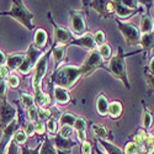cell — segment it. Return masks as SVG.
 <instances>
[{
	"label": "cell",
	"instance_id": "6da1fadb",
	"mask_svg": "<svg viewBox=\"0 0 154 154\" xmlns=\"http://www.w3.org/2000/svg\"><path fill=\"white\" fill-rule=\"evenodd\" d=\"M84 78V73L82 67L75 66H62L59 69L53 72L51 76V82L56 86H60L66 90H72L75 85L79 83V80Z\"/></svg>",
	"mask_w": 154,
	"mask_h": 154
},
{
	"label": "cell",
	"instance_id": "7a4b0ae2",
	"mask_svg": "<svg viewBox=\"0 0 154 154\" xmlns=\"http://www.w3.org/2000/svg\"><path fill=\"white\" fill-rule=\"evenodd\" d=\"M138 52H140V51H137V52H133L130 54H125L123 48L121 46H119L117 47V54L111 57V59L109 60V67L106 68V70L110 72V74H112L115 78L120 79L123 83V85L126 86V89H128V90L131 89V85H130V82H128V75H127L126 57L136 54Z\"/></svg>",
	"mask_w": 154,
	"mask_h": 154
},
{
	"label": "cell",
	"instance_id": "3957f363",
	"mask_svg": "<svg viewBox=\"0 0 154 154\" xmlns=\"http://www.w3.org/2000/svg\"><path fill=\"white\" fill-rule=\"evenodd\" d=\"M11 3L12 4H11L10 11L4 12V16L12 17L14 20L19 21L21 25H23L29 31H32L35 27L33 22H32L33 17H35L33 12H31L21 0H14V2H11Z\"/></svg>",
	"mask_w": 154,
	"mask_h": 154
},
{
	"label": "cell",
	"instance_id": "277c9868",
	"mask_svg": "<svg viewBox=\"0 0 154 154\" xmlns=\"http://www.w3.org/2000/svg\"><path fill=\"white\" fill-rule=\"evenodd\" d=\"M89 2H83L82 10H70L69 11V21H70V31L73 36L82 37L88 32L86 17L89 14Z\"/></svg>",
	"mask_w": 154,
	"mask_h": 154
},
{
	"label": "cell",
	"instance_id": "5b68a950",
	"mask_svg": "<svg viewBox=\"0 0 154 154\" xmlns=\"http://www.w3.org/2000/svg\"><path fill=\"white\" fill-rule=\"evenodd\" d=\"M52 54V47L49 48V51H47L46 53H43V56L38 59V62L35 64L33 67V78H32V88L35 90V95L42 93V80L45 78V75L47 73L48 69V62H49V57Z\"/></svg>",
	"mask_w": 154,
	"mask_h": 154
},
{
	"label": "cell",
	"instance_id": "8992f818",
	"mask_svg": "<svg viewBox=\"0 0 154 154\" xmlns=\"http://www.w3.org/2000/svg\"><path fill=\"white\" fill-rule=\"evenodd\" d=\"M117 23V27L120 32L123 35L125 41L127 42L128 46H139V40H140V32L139 29L134 23L130 22H123L119 19H115Z\"/></svg>",
	"mask_w": 154,
	"mask_h": 154
},
{
	"label": "cell",
	"instance_id": "52a82bcc",
	"mask_svg": "<svg viewBox=\"0 0 154 154\" xmlns=\"http://www.w3.org/2000/svg\"><path fill=\"white\" fill-rule=\"evenodd\" d=\"M48 19L52 23V26L54 27V45L58 46H69V43L74 40V36L72 33V31L67 27L59 26V25L54 21V19L52 17V12H48Z\"/></svg>",
	"mask_w": 154,
	"mask_h": 154
},
{
	"label": "cell",
	"instance_id": "ba28073f",
	"mask_svg": "<svg viewBox=\"0 0 154 154\" xmlns=\"http://www.w3.org/2000/svg\"><path fill=\"white\" fill-rule=\"evenodd\" d=\"M80 67H82L83 73H84V78L88 75H90L94 70H96L99 68L106 69V67L104 66V60H102V58L100 57L97 51H91V52H89L86 59L84 60V63Z\"/></svg>",
	"mask_w": 154,
	"mask_h": 154
},
{
	"label": "cell",
	"instance_id": "9c48e42d",
	"mask_svg": "<svg viewBox=\"0 0 154 154\" xmlns=\"http://www.w3.org/2000/svg\"><path fill=\"white\" fill-rule=\"evenodd\" d=\"M17 110L12 106L8 99L0 100V127L4 128L16 119Z\"/></svg>",
	"mask_w": 154,
	"mask_h": 154
},
{
	"label": "cell",
	"instance_id": "30bf717a",
	"mask_svg": "<svg viewBox=\"0 0 154 154\" xmlns=\"http://www.w3.org/2000/svg\"><path fill=\"white\" fill-rule=\"evenodd\" d=\"M113 9H115V19H119L121 21L123 20H128L133 16H136L137 14H143L144 12V6L142 5V8L138 9V10H131L128 9L127 6H125L122 4L121 0H113Z\"/></svg>",
	"mask_w": 154,
	"mask_h": 154
},
{
	"label": "cell",
	"instance_id": "8fae6325",
	"mask_svg": "<svg viewBox=\"0 0 154 154\" xmlns=\"http://www.w3.org/2000/svg\"><path fill=\"white\" fill-rule=\"evenodd\" d=\"M89 8L94 9L99 12L100 17L109 19L115 16V9L113 2H101V0H95V2H89Z\"/></svg>",
	"mask_w": 154,
	"mask_h": 154
},
{
	"label": "cell",
	"instance_id": "7c38bea8",
	"mask_svg": "<svg viewBox=\"0 0 154 154\" xmlns=\"http://www.w3.org/2000/svg\"><path fill=\"white\" fill-rule=\"evenodd\" d=\"M49 88H51L49 94L52 95V97L54 99V101L58 105L66 106V105L70 104L72 96H70V93L68 90H66V89H63L60 86H56L52 83H49Z\"/></svg>",
	"mask_w": 154,
	"mask_h": 154
},
{
	"label": "cell",
	"instance_id": "4fadbf2b",
	"mask_svg": "<svg viewBox=\"0 0 154 154\" xmlns=\"http://www.w3.org/2000/svg\"><path fill=\"white\" fill-rule=\"evenodd\" d=\"M49 140L57 150H70L72 148H74L78 144L76 140H73L72 138H63L58 133L53 136L52 138H49Z\"/></svg>",
	"mask_w": 154,
	"mask_h": 154
},
{
	"label": "cell",
	"instance_id": "5bb4252c",
	"mask_svg": "<svg viewBox=\"0 0 154 154\" xmlns=\"http://www.w3.org/2000/svg\"><path fill=\"white\" fill-rule=\"evenodd\" d=\"M69 46H78V47H83L88 51H96V45L94 42V38H93V35L90 32H86L85 35H83L82 37H78V38H74V40L69 43ZM68 46V47H69Z\"/></svg>",
	"mask_w": 154,
	"mask_h": 154
},
{
	"label": "cell",
	"instance_id": "9a60e30c",
	"mask_svg": "<svg viewBox=\"0 0 154 154\" xmlns=\"http://www.w3.org/2000/svg\"><path fill=\"white\" fill-rule=\"evenodd\" d=\"M52 54H53V59H54V69L53 72H56L57 69L60 68L62 63L66 60L67 58V46H58V45H52Z\"/></svg>",
	"mask_w": 154,
	"mask_h": 154
},
{
	"label": "cell",
	"instance_id": "2e32d148",
	"mask_svg": "<svg viewBox=\"0 0 154 154\" xmlns=\"http://www.w3.org/2000/svg\"><path fill=\"white\" fill-rule=\"evenodd\" d=\"M91 131L94 132V134L97 137V139H104L106 142L109 140H113V134L109 128L102 125V123H91L90 125Z\"/></svg>",
	"mask_w": 154,
	"mask_h": 154
},
{
	"label": "cell",
	"instance_id": "e0dca14e",
	"mask_svg": "<svg viewBox=\"0 0 154 154\" xmlns=\"http://www.w3.org/2000/svg\"><path fill=\"white\" fill-rule=\"evenodd\" d=\"M32 45L40 51H43L46 49L47 45H48V33L46 30L43 29H37L36 32H35V36H33V42Z\"/></svg>",
	"mask_w": 154,
	"mask_h": 154
},
{
	"label": "cell",
	"instance_id": "ac0fdd59",
	"mask_svg": "<svg viewBox=\"0 0 154 154\" xmlns=\"http://www.w3.org/2000/svg\"><path fill=\"white\" fill-rule=\"evenodd\" d=\"M154 42V32H148V33H143L140 35V40H139V46H142V51L144 57L147 53H149L153 49V43Z\"/></svg>",
	"mask_w": 154,
	"mask_h": 154
},
{
	"label": "cell",
	"instance_id": "d6986e66",
	"mask_svg": "<svg viewBox=\"0 0 154 154\" xmlns=\"http://www.w3.org/2000/svg\"><path fill=\"white\" fill-rule=\"evenodd\" d=\"M109 105H110L109 97H107L104 93L99 94V96H97V99H96V111H97V113H99V116H101V117L107 116Z\"/></svg>",
	"mask_w": 154,
	"mask_h": 154
},
{
	"label": "cell",
	"instance_id": "ffe728a7",
	"mask_svg": "<svg viewBox=\"0 0 154 154\" xmlns=\"http://www.w3.org/2000/svg\"><path fill=\"white\" fill-rule=\"evenodd\" d=\"M23 59H25V53H11L6 56L5 64L9 70H17Z\"/></svg>",
	"mask_w": 154,
	"mask_h": 154
},
{
	"label": "cell",
	"instance_id": "44dd1931",
	"mask_svg": "<svg viewBox=\"0 0 154 154\" xmlns=\"http://www.w3.org/2000/svg\"><path fill=\"white\" fill-rule=\"evenodd\" d=\"M107 115L112 120H119L123 115V104L121 101H112L109 105Z\"/></svg>",
	"mask_w": 154,
	"mask_h": 154
},
{
	"label": "cell",
	"instance_id": "7402d4cb",
	"mask_svg": "<svg viewBox=\"0 0 154 154\" xmlns=\"http://www.w3.org/2000/svg\"><path fill=\"white\" fill-rule=\"evenodd\" d=\"M154 30V22H153V17L150 16V12L144 11L142 14V19H140V30L139 32L143 33H148V32H153Z\"/></svg>",
	"mask_w": 154,
	"mask_h": 154
},
{
	"label": "cell",
	"instance_id": "603a6c76",
	"mask_svg": "<svg viewBox=\"0 0 154 154\" xmlns=\"http://www.w3.org/2000/svg\"><path fill=\"white\" fill-rule=\"evenodd\" d=\"M42 56H43V52H42V51L37 49L32 43L29 46L27 51L25 52V57H26V59L31 63V66H32V67H35V64L38 62V59H40Z\"/></svg>",
	"mask_w": 154,
	"mask_h": 154
},
{
	"label": "cell",
	"instance_id": "cb8c5ba5",
	"mask_svg": "<svg viewBox=\"0 0 154 154\" xmlns=\"http://www.w3.org/2000/svg\"><path fill=\"white\" fill-rule=\"evenodd\" d=\"M19 93H20V100H17V101H19V104L22 109L27 110V109H30L31 106L35 105L33 96L31 94H29L26 91H22V90H19Z\"/></svg>",
	"mask_w": 154,
	"mask_h": 154
},
{
	"label": "cell",
	"instance_id": "d4e9b609",
	"mask_svg": "<svg viewBox=\"0 0 154 154\" xmlns=\"http://www.w3.org/2000/svg\"><path fill=\"white\" fill-rule=\"evenodd\" d=\"M96 142L104 147V149L106 150V154H125L123 150L120 147L115 146L111 142H106V140H104V139H97V138H96Z\"/></svg>",
	"mask_w": 154,
	"mask_h": 154
},
{
	"label": "cell",
	"instance_id": "484cf974",
	"mask_svg": "<svg viewBox=\"0 0 154 154\" xmlns=\"http://www.w3.org/2000/svg\"><path fill=\"white\" fill-rule=\"evenodd\" d=\"M142 105H143V130L149 131L150 127L153 126V112L147 107L144 101H142Z\"/></svg>",
	"mask_w": 154,
	"mask_h": 154
},
{
	"label": "cell",
	"instance_id": "4316f807",
	"mask_svg": "<svg viewBox=\"0 0 154 154\" xmlns=\"http://www.w3.org/2000/svg\"><path fill=\"white\" fill-rule=\"evenodd\" d=\"M43 138H45V140H42V144L40 148V154H57V150L53 147V144L51 143L48 136L46 134Z\"/></svg>",
	"mask_w": 154,
	"mask_h": 154
},
{
	"label": "cell",
	"instance_id": "83f0119b",
	"mask_svg": "<svg viewBox=\"0 0 154 154\" xmlns=\"http://www.w3.org/2000/svg\"><path fill=\"white\" fill-rule=\"evenodd\" d=\"M76 117H78V116H76V115H74V113L64 112V113L60 115L58 120H59L60 126H70V127H73V125H74Z\"/></svg>",
	"mask_w": 154,
	"mask_h": 154
},
{
	"label": "cell",
	"instance_id": "f1b7e54d",
	"mask_svg": "<svg viewBox=\"0 0 154 154\" xmlns=\"http://www.w3.org/2000/svg\"><path fill=\"white\" fill-rule=\"evenodd\" d=\"M97 52H99L100 57L102 58V60H110L111 57H112V49H111V46L107 42L101 45L97 48Z\"/></svg>",
	"mask_w": 154,
	"mask_h": 154
},
{
	"label": "cell",
	"instance_id": "f546056e",
	"mask_svg": "<svg viewBox=\"0 0 154 154\" xmlns=\"http://www.w3.org/2000/svg\"><path fill=\"white\" fill-rule=\"evenodd\" d=\"M86 127H88V120L83 116H78L73 125V130L75 132H86Z\"/></svg>",
	"mask_w": 154,
	"mask_h": 154
},
{
	"label": "cell",
	"instance_id": "4dcf8cb0",
	"mask_svg": "<svg viewBox=\"0 0 154 154\" xmlns=\"http://www.w3.org/2000/svg\"><path fill=\"white\" fill-rule=\"evenodd\" d=\"M14 142L20 147H22V146H25V144H27V136H26V133H25L22 130H19V131H16L15 133H14V136H12V138H11Z\"/></svg>",
	"mask_w": 154,
	"mask_h": 154
},
{
	"label": "cell",
	"instance_id": "1f68e13d",
	"mask_svg": "<svg viewBox=\"0 0 154 154\" xmlns=\"http://www.w3.org/2000/svg\"><path fill=\"white\" fill-rule=\"evenodd\" d=\"M58 130H59V127H58V121L54 120V119H49L47 122H46V131L49 136H56L58 133Z\"/></svg>",
	"mask_w": 154,
	"mask_h": 154
},
{
	"label": "cell",
	"instance_id": "d6a6232c",
	"mask_svg": "<svg viewBox=\"0 0 154 154\" xmlns=\"http://www.w3.org/2000/svg\"><path fill=\"white\" fill-rule=\"evenodd\" d=\"M6 84H8V86H10L11 89H16V90H17V89L20 88V84H21L19 75L15 74V73H10V74L8 75V78H6Z\"/></svg>",
	"mask_w": 154,
	"mask_h": 154
},
{
	"label": "cell",
	"instance_id": "836d02e7",
	"mask_svg": "<svg viewBox=\"0 0 154 154\" xmlns=\"http://www.w3.org/2000/svg\"><path fill=\"white\" fill-rule=\"evenodd\" d=\"M93 38H94V42H95L96 47H100L101 45L106 43V35H105V31L104 30H97L93 35Z\"/></svg>",
	"mask_w": 154,
	"mask_h": 154
},
{
	"label": "cell",
	"instance_id": "e575fe53",
	"mask_svg": "<svg viewBox=\"0 0 154 154\" xmlns=\"http://www.w3.org/2000/svg\"><path fill=\"white\" fill-rule=\"evenodd\" d=\"M33 69V67L31 66V63L26 59V57H25V59L22 60V63L20 64V67L17 68V72L20 73V74H22V75H29L30 74V72Z\"/></svg>",
	"mask_w": 154,
	"mask_h": 154
},
{
	"label": "cell",
	"instance_id": "d590c367",
	"mask_svg": "<svg viewBox=\"0 0 154 154\" xmlns=\"http://www.w3.org/2000/svg\"><path fill=\"white\" fill-rule=\"evenodd\" d=\"M144 76H146V82H147V89H148V94H153V76L154 73H152L147 67H144Z\"/></svg>",
	"mask_w": 154,
	"mask_h": 154
},
{
	"label": "cell",
	"instance_id": "8d00e7d4",
	"mask_svg": "<svg viewBox=\"0 0 154 154\" xmlns=\"http://www.w3.org/2000/svg\"><path fill=\"white\" fill-rule=\"evenodd\" d=\"M21 127H22V131L26 133L27 138L35 136V126H33V122H31V121H25V122L21 125Z\"/></svg>",
	"mask_w": 154,
	"mask_h": 154
},
{
	"label": "cell",
	"instance_id": "74e56055",
	"mask_svg": "<svg viewBox=\"0 0 154 154\" xmlns=\"http://www.w3.org/2000/svg\"><path fill=\"white\" fill-rule=\"evenodd\" d=\"M123 153L125 154H140L142 153V150H140V148L133 143V142H128L123 149Z\"/></svg>",
	"mask_w": 154,
	"mask_h": 154
},
{
	"label": "cell",
	"instance_id": "f35d334b",
	"mask_svg": "<svg viewBox=\"0 0 154 154\" xmlns=\"http://www.w3.org/2000/svg\"><path fill=\"white\" fill-rule=\"evenodd\" d=\"M33 126H35V133H37L38 136L45 137V136L47 134V131H46V122L38 120V121H36V122L33 123Z\"/></svg>",
	"mask_w": 154,
	"mask_h": 154
},
{
	"label": "cell",
	"instance_id": "ab89813d",
	"mask_svg": "<svg viewBox=\"0 0 154 154\" xmlns=\"http://www.w3.org/2000/svg\"><path fill=\"white\" fill-rule=\"evenodd\" d=\"M73 127L70 126H60V128L58 130V134L63 138H70L73 134Z\"/></svg>",
	"mask_w": 154,
	"mask_h": 154
},
{
	"label": "cell",
	"instance_id": "60d3db41",
	"mask_svg": "<svg viewBox=\"0 0 154 154\" xmlns=\"http://www.w3.org/2000/svg\"><path fill=\"white\" fill-rule=\"evenodd\" d=\"M93 146L90 143V140H84L80 144V154H93Z\"/></svg>",
	"mask_w": 154,
	"mask_h": 154
},
{
	"label": "cell",
	"instance_id": "b9f144b4",
	"mask_svg": "<svg viewBox=\"0 0 154 154\" xmlns=\"http://www.w3.org/2000/svg\"><path fill=\"white\" fill-rule=\"evenodd\" d=\"M38 120L40 121H43V122H47L49 119H51V111L49 109H38Z\"/></svg>",
	"mask_w": 154,
	"mask_h": 154
},
{
	"label": "cell",
	"instance_id": "7bdbcfd3",
	"mask_svg": "<svg viewBox=\"0 0 154 154\" xmlns=\"http://www.w3.org/2000/svg\"><path fill=\"white\" fill-rule=\"evenodd\" d=\"M8 99V84L6 79L0 78V100Z\"/></svg>",
	"mask_w": 154,
	"mask_h": 154
},
{
	"label": "cell",
	"instance_id": "ee69618b",
	"mask_svg": "<svg viewBox=\"0 0 154 154\" xmlns=\"http://www.w3.org/2000/svg\"><path fill=\"white\" fill-rule=\"evenodd\" d=\"M27 115H29V121H31L33 123L36 121H38V110L35 105L31 106L30 109H27Z\"/></svg>",
	"mask_w": 154,
	"mask_h": 154
},
{
	"label": "cell",
	"instance_id": "f6af8a7d",
	"mask_svg": "<svg viewBox=\"0 0 154 154\" xmlns=\"http://www.w3.org/2000/svg\"><path fill=\"white\" fill-rule=\"evenodd\" d=\"M41 144H42V142L38 143V146H37L35 149L29 148V146H27V144L22 146V147H21V148H22V154H40V148H41Z\"/></svg>",
	"mask_w": 154,
	"mask_h": 154
},
{
	"label": "cell",
	"instance_id": "bcb514c9",
	"mask_svg": "<svg viewBox=\"0 0 154 154\" xmlns=\"http://www.w3.org/2000/svg\"><path fill=\"white\" fill-rule=\"evenodd\" d=\"M17 153H19V146L11 139L6 149V154H17Z\"/></svg>",
	"mask_w": 154,
	"mask_h": 154
},
{
	"label": "cell",
	"instance_id": "7dc6e473",
	"mask_svg": "<svg viewBox=\"0 0 154 154\" xmlns=\"http://www.w3.org/2000/svg\"><path fill=\"white\" fill-rule=\"evenodd\" d=\"M9 74H10V70L8 69V67H6V66H3V67H0V78H3V79H6Z\"/></svg>",
	"mask_w": 154,
	"mask_h": 154
},
{
	"label": "cell",
	"instance_id": "c3c4849f",
	"mask_svg": "<svg viewBox=\"0 0 154 154\" xmlns=\"http://www.w3.org/2000/svg\"><path fill=\"white\" fill-rule=\"evenodd\" d=\"M5 63H6V54L3 51H0V67L5 66Z\"/></svg>",
	"mask_w": 154,
	"mask_h": 154
},
{
	"label": "cell",
	"instance_id": "681fc988",
	"mask_svg": "<svg viewBox=\"0 0 154 154\" xmlns=\"http://www.w3.org/2000/svg\"><path fill=\"white\" fill-rule=\"evenodd\" d=\"M95 142H94V144H93V148H94V150L96 152V154H106V153H104L102 150H100L99 148H97V142H96V139H94Z\"/></svg>",
	"mask_w": 154,
	"mask_h": 154
},
{
	"label": "cell",
	"instance_id": "f907efd6",
	"mask_svg": "<svg viewBox=\"0 0 154 154\" xmlns=\"http://www.w3.org/2000/svg\"><path fill=\"white\" fill-rule=\"evenodd\" d=\"M57 154H72V150H57Z\"/></svg>",
	"mask_w": 154,
	"mask_h": 154
},
{
	"label": "cell",
	"instance_id": "816d5d0a",
	"mask_svg": "<svg viewBox=\"0 0 154 154\" xmlns=\"http://www.w3.org/2000/svg\"><path fill=\"white\" fill-rule=\"evenodd\" d=\"M0 16H4V12L3 11H0Z\"/></svg>",
	"mask_w": 154,
	"mask_h": 154
},
{
	"label": "cell",
	"instance_id": "f5cc1de1",
	"mask_svg": "<svg viewBox=\"0 0 154 154\" xmlns=\"http://www.w3.org/2000/svg\"><path fill=\"white\" fill-rule=\"evenodd\" d=\"M140 154H146V153H140Z\"/></svg>",
	"mask_w": 154,
	"mask_h": 154
}]
</instances>
